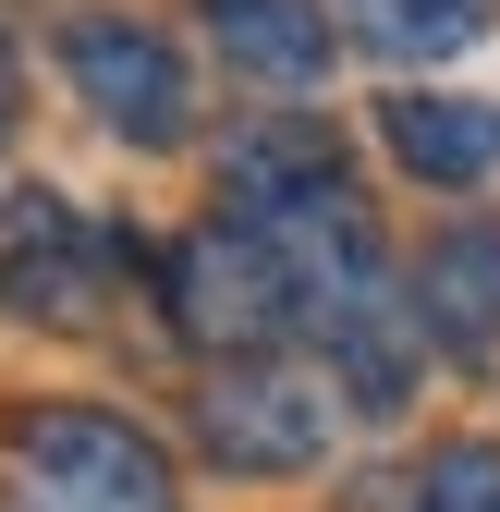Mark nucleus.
I'll return each mask as SVG.
<instances>
[{
  "label": "nucleus",
  "mask_w": 500,
  "mask_h": 512,
  "mask_svg": "<svg viewBox=\"0 0 500 512\" xmlns=\"http://www.w3.org/2000/svg\"><path fill=\"white\" fill-rule=\"evenodd\" d=\"M171 317H183V342H208V354H257V342H281L305 317V269L269 232L208 220V232L171 244Z\"/></svg>",
  "instance_id": "3"
},
{
  "label": "nucleus",
  "mask_w": 500,
  "mask_h": 512,
  "mask_svg": "<svg viewBox=\"0 0 500 512\" xmlns=\"http://www.w3.org/2000/svg\"><path fill=\"white\" fill-rule=\"evenodd\" d=\"M379 135H391V159L415 171V183H488L500 171V110L488 98H379Z\"/></svg>",
  "instance_id": "9"
},
{
  "label": "nucleus",
  "mask_w": 500,
  "mask_h": 512,
  "mask_svg": "<svg viewBox=\"0 0 500 512\" xmlns=\"http://www.w3.org/2000/svg\"><path fill=\"white\" fill-rule=\"evenodd\" d=\"M208 37L232 49V74H257L281 98H305L330 74V13L318 0H208Z\"/></svg>",
  "instance_id": "8"
},
{
  "label": "nucleus",
  "mask_w": 500,
  "mask_h": 512,
  "mask_svg": "<svg viewBox=\"0 0 500 512\" xmlns=\"http://www.w3.org/2000/svg\"><path fill=\"white\" fill-rule=\"evenodd\" d=\"M13 464H25V512H171L159 439L122 415H86V403L13 415Z\"/></svg>",
  "instance_id": "2"
},
{
  "label": "nucleus",
  "mask_w": 500,
  "mask_h": 512,
  "mask_svg": "<svg viewBox=\"0 0 500 512\" xmlns=\"http://www.w3.org/2000/svg\"><path fill=\"white\" fill-rule=\"evenodd\" d=\"M220 220L269 232V244H318V232H354V183H342V135L305 110H257L220 135Z\"/></svg>",
  "instance_id": "1"
},
{
  "label": "nucleus",
  "mask_w": 500,
  "mask_h": 512,
  "mask_svg": "<svg viewBox=\"0 0 500 512\" xmlns=\"http://www.w3.org/2000/svg\"><path fill=\"white\" fill-rule=\"evenodd\" d=\"M500 0H354V37L366 49H391V61H452L488 37Z\"/></svg>",
  "instance_id": "10"
},
{
  "label": "nucleus",
  "mask_w": 500,
  "mask_h": 512,
  "mask_svg": "<svg viewBox=\"0 0 500 512\" xmlns=\"http://www.w3.org/2000/svg\"><path fill=\"white\" fill-rule=\"evenodd\" d=\"M415 512H500V439H440L415 464Z\"/></svg>",
  "instance_id": "11"
},
{
  "label": "nucleus",
  "mask_w": 500,
  "mask_h": 512,
  "mask_svg": "<svg viewBox=\"0 0 500 512\" xmlns=\"http://www.w3.org/2000/svg\"><path fill=\"white\" fill-rule=\"evenodd\" d=\"M61 74L86 86V110L110 122L122 147H183L196 122V86H183V49L135 13H74L61 25Z\"/></svg>",
  "instance_id": "5"
},
{
  "label": "nucleus",
  "mask_w": 500,
  "mask_h": 512,
  "mask_svg": "<svg viewBox=\"0 0 500 512\" xmlns=\"http://www.w3.org/2000/svg\"><path fill=\"white\" fill-rule=\"evenodd\" d=\"M196 439H208V464H232V476H305L330 452V378L244 354V366H220L196 391Z\"/></svg>",
  "instance_id": "4"
},
{
  "label": "nucleus",
  "mask_w": 500,
  "mask_h": 512,
  "mask_svg": "<svg viewBox=\"0 0 500 512\" xmlns=\"http://www.w3.org/2000/svg\"><path fill=\"white\" fill-rule=\"evenodd\" d=\"M13 98H25V61H13V37H0V122H13Z\"/></svg>",
  "instance_id": "12"
},
{
  "label": "nucleus",
  "mask_w": 500,
  "mask_h": 512,
  "mask_svg": "<svg viewBox=\"0 0 500 512\" xmlns=\"http://www.w3.org/2000/svg\"><path fill=\"white\" fill-rule=\"evenodd\" d=\"M415 330H440L452 354H500V220H452L415 256Z\"/></svg>",
  "instance_id": "7"
},
{
  "label": "nucleus",
  "mask_w": 500,
  "mask_h": 512,
  "mask_svg": "<svg viewBox=\"0 0 500 512\" xmlns=\"http://www.w3.org/2000/svg\"><path fill=\"white\" fill-rule=\"evenodd\" d=\"M0 293H13L25 317H49V330H86L98 293H110V232L74 220L61 196H25L13 232H0Z\"/></svg>",
  "instance_id": "6"
}]
</instances>
